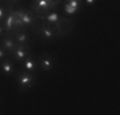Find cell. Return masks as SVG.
<instances>
[{"mask_svg":"<svg viewBox=\"0 0 120 115\" xmlns=\"http://www.w3.org/2000/svg\"><path fill=\"white\" fill-rule=\"evenodd\" d=\"M0 68H1V72L5 74V76H13L14 74V63L10 58L0 61Z\"/></svg>","mask_w":120,"mask_h":115,"instance_id":"obj_9","label":"cell"},{"mask_svg":"<svg viewBox=\"0 0 120 115\" xmlns=\"http://www.w3.org/2000/svg\"><path fill=\"white\" fill-rule=\"evenodd\" d=\"M0 3H1V0H0Z\"/></svg>","mask_w":120,"mask_h":115,"instance_id":"obj_18","label":"cell"},{"mask_svg":"<svg viewBox=\"0 0 120 115\" xmlns=\"http://www.w3.org/2000/svg\"><path fill=\"white\" fill-rule=\"evenodd\" d=\"M15 78H17V82H18V90L21 92H24L35 84V82L37 80V76L35 73L19 70L15 73Z\"/></svg>","mask_w":120,"mask_h":115,"instance_id":"obj_1","label":"cell"},{"mask_svg":"<svg viewBox=\"0 0 120 115\" xmlns=\"http://www.w3.org/2000/svg\"><path fill=\"white\" fill-rule=\"evenodd\" d=\"M41 19H46V22L49 23V24H54V26H55L56 23L60 21V15H59L58 12L52 10V12L46 13V15H42Z\"/></svg>","mask_w":120,"mask_h":115,"instance_id":"obj_10","label":"cell"},{"mask_svg":"<svg viewBox=\"0 0 120 115\" xmlns=\"http://www.w3.org/2000/svg\"><path fill=\"white\" fill-rule=\"evenodd\" d=\"M9 56H10L9 53H8V51L5 50L4 47H1V45H0V61H3V60L8 59Z\"/></svg>","mask_w":120,"mask_h":115,"instance_id":"obj_13","label":"cell"},{"mask_svg":"<svg viewBox=\"0 0 120 115\" xmlns=\"http://www.w3.org/2000/svg\"><path fill=\"white\" fill-rule=\"evenodd\" d=\"M10 34L13 36V38L15 40L17 44H19V45H30L28 44V42H30V36H28V33L26 32V30H14Z\"/></svg>","mask_w":120,"mask_h":115,"instance_id":"obj_8","label":"cell"},{"mask_svg":"<svg viewBox=\"0 0 120 115\" xmlns=\"http://www.w3.org/2000/svg\"><path fill=\"white\" fill-rule=\"evenodd\" d=\"M51 26L52 24H49L47 22H42V24L40 26V36L46 41L52 40L54 36H55V31Z\"/></svg>","mask_w":120,"mask_h":115,"instance_id":"obj_7","label":"cell"},{"mask_svg":"<svg viewBox=\"0 0 120 115\" xmlns=\"http://www.w3.org/2000/svg\"><path fill=\"white\" fill-rule=\"evenodd\" d=\"M0 45H1V47H4L5 50L9 53V55L15 50L17 46H18V44L15 42V40L13 38V36L9 32H5L4 34H3L1 41H0Z\"/></svg>","mask_w":120,"mask_h":115,"instance_id":"obj_5","label":"cell"},{"mask_svg":"<svg viewBox=\"0 0 120 115\" xmlns=\"http://www.w3.org/2000/svg\"><path fill=\"white\" fill-rule=\"evenodd\" d=\"M5 1H7L8 4H10V5H14V4L18 3V0H5Z\"/></svg>","mask_w":120,"mask_h":115,"instance_id":"obj_16","label":"cell"},{"mask_svg":"<svg viewBox=\"0 0 120 115\" xmlns=\"http://www.w3.org/2000/svg\"><path fill=\"white\" fill-rule=\"evenodd\" d=\"M5 15H7V8L3 7V5H0V23L4 21Z\"/></svg>","mask_w":120,"mask_h":115,"instance_id":"obj_14","label":"cell"},{"mask_svg":"<svg viewBox=\"0 0 120 115\" xmlns=\"http://www.w3.org/2000/svg\"><path fill=\"white\" fill-rule=\"evenodd\" d=\"M64 12L67 14H69V15H74V14H75L78 10L74 9V8H72L69 4H68V3H65V4H64Z\"/></svg>","mask_w":120,"mask_h":115,"instance_id":"obj_11","label":"cell"},{"mask_svg":"<svg viewBox=\"0 0 120 115\" xmlns=\"http://www.w3.org/2000/svg\"><path fill=\"white\" fill-rule=\"evenodd\" d=\"M17 15L21 18L22 23H23V26L26 28L27 27H32L35 28L36 27V17L35 14H33V12H27L26 9H18L17 10Z\"/></svg>","mask_w":120,"mask_h":115,"instance_id":"obj_2","label":"cell"},{"mask_svg":"<svg viewBox=\"0 0 120 115\" xmlns=\"http://www.w3.org/2000/svg\"><path fill=\"white\" fill-rule=\"evenodd\" d=\"M37 63H38V68L42 69L44 72H50L54 69V65H55V60L51 55L49 54H41L38 58H37Z\"/></svg>","mask_w":120,"mask_h":115,"instance_id":"obj_4","label":"cell"},{"mask_svg":"<svg viewBox=\"0 0 120 115\" xmlns=\"http://www.w3.org/2000/svg\"><path fill=\"white\" fill-rule=\"evenodd\" d=\"M31 51V45H19L15 47V50L10 54V58L14 61H23V60L27 58V55Z\"/></svg>","mask_w":120,"mask_h":115,"instance_id":"obj_3","label":"cell"},{"mask_svg":"<svg viewBox=\"0 0 120 115\" xmlns=\"http://www.w3.org/2000/svg\"><path fill=\"white\" fill-rule=\"evenodd\" d=\"M5 33V30H4V27H3V24L0 23V38L3 37V34Z\"/></svg>","mask_w":120,"mask_h":115,"instance_id":"obj_15","label":"cell"},{"mask_svg":"<svg viewBox=\"0 0 120 115\" xmlns=\"http://www.w3.org/2000/svg\"><path fill=\"white\" fill-rule=\"evenodd\" d=\"M84 1H86V4L92 5V4H95V3H96V0H84Z\"/></svg>","mask_w":120,"mask_h":115,"instance_id":"obj_17","label":"cell"},{"mask_svg":"<svg viewBox=\"0 0 120 115\" xmlns=\"http://www.w3.org/2000/svg\"><path fill=\"white\" fill-rule=\"evenodd\" d=\"M67 3L70 5L74 9L79 10V7H81V0H67Z\"/></svg>","mask_w":120,"mask_h":115,"instance_id":"obj_12","label":"cell"},{"mask_svg":"<svg viewBox=\"0 0 120 115\" xmlns=\"http://www.w3.org/2000/svg\"><path fill=\"white\" fill-rule=\"evenodd\" d=\"M23 70L30 72V73H36V70L38 69V63H37V59L32 54H28L27 58L23 60Z\"/></svg>","mask_w":120,"mask_h":115,"instance_id":"obj_6","label":"cell"}]
</instances>
